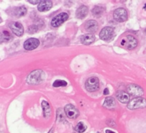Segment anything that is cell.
<instances>
[{
    "label": "cell",
    "instance_id": "6da1fadb",
    "mask_svg": "<svg viewBox=\"0 0 146 133\" xmlns=\"http://www.w3.org/2000/svg\"><path fill=\"white\" fill-rule=\"evenodd\" d=\"M46 78V74L41 70H36L32 71L27 78V82L29 84L36 85L41 84Z\"/></svg>",
    "mask_w": 146,
    "mask_h": 133
},
{
    "label": "cell",
    "instance_id": "7a4b0ae2",
    "mask_svg": "<svg viewBox=\"0 0 146 133\" xmlns=\"http://www.w3.org/2000/svg\"><path fill=\"white\" fill-rule=\"evenodd\" d=\"M129 110H136V109L144 108L146 107V100L143 97H135L130 100L127 105Z\"/></svg>",
    "mask_w": 146,
    "mask_h": 133
},
{
    "label": "cell",
    "instance_id": "3957f363",
    "mask_svg": "<svg viewBox=\"0 0 146 133\" xmlns=\"http://www.w3.org/2000/svg\"><path fill=\"white\" fill-rule=\"evenodd\" d=\"M85 87L87 91L96 92L99 89V80L96 77H91L86 80L85 83Z\"/></svg>",
    "mask_w": 146,
    "mask_h": 133
},
{
    "label": "cell",
    "instance_id": "277c9868",
    "mask_svg": "<svg viewBox=\"0 0 146 133\" xmlns=\"http://www.w3.org/2000/svg\"><path fill=\"white\" fill-rule=\"evenodd\" d=\"M121 44L128 49H133L138 45V41L133 36L128 35L121 40Z\"/></svg>",
    "mask_w": 146,
    "mask_h": 133
},
{
    "label": "cell",
    "instance_id": "5b68a950",
    "mask_svg": "<svg viewBox=\"0 0 146 133\" xmlns=\"http://www.w3.org/2000/svg\"><path fill=\"white\" fill-rule=\"evenodd\" d=\"M115 35L114 29L111 27H106L101 31L99 34L100 38L104 41H111Z\"/></svg>",
    "mask_w": 146,
    "mask_h": 133
},
{
    "label": "cell",
    "instance_id": "8992f818",
    "mask_svg": "<svg viewBox=\"0 0 146 133\" xmlns=\"http://www.w3.org/2000/svg\"><path fill=\"white\" fill-rule=\"evenodd\" d=\"M126 90L128 94L131 96H133V97H140L143 94V90L140 86L135 84H128L127 86Z\"/></svg>",
    "mask_w": 146,
    "mask_h": 133
},
{
    "label": "cell",
    "instance_id": "52a82bcc",
    "mask_svg": "<svg viewBox=\"0 0 146 133\" xmlns=\"http://www.w3.org/2000/svg\"><path fill=\"white\" fill-rule=\"evenodd\" d=\"M68 19V14L66 12H62L58 14L52 19L51 21V25L53 27H58L61 26L64 21Z\"/></svg>",
    "mask_w": 146,
    "mask_h": 133
},
{
    "label": "cell",
    "instance_id": "ba28073f",
    "mask_svg": "<svg viewBox=\"0 0 146 133\" xmlns=\"http://www.w3.org/2000/svg\"><path fill=\"white\" fill-rule=\"evenodd\" d=\"M113 17L118 22H123L128 19V12L123 8H118L113 11Z\"/></svg>",
    "mask_w": 146,
    "mask_h": 133
},
{
    "label": "cell",
    "instance_id": "9c48e42d",
    "mask_svg": "<svg viewBox=\"0 0 146 133\" xmlns=\"http://www.w3.org/2000/svg\"><path fill=\"white\" fill-rule=\"evenodd\" d=\"M7 12L11 16L15 17H21L25 15L27 12V9L25 7L22 6V7H13V8L9 9L7 10Z\"/></svg>",
    "mask_w": 146,
    "mask_h": 133
},
{
    "label": "cell",
    "instance_id": "30bf717a",
    "mask_svg": "<svg viewBox=\"0 0 146 133\" xmlns=\"http://www.w3.org/2000/svg\"><path fill=\"white\" fill-rule=\"evenodd\" d=\"M64 111L67 117L70 119H76L79 115L78 110L73 104H66L64 107Z\"/></svg>",
    "mask_w": 146,
    "mask_h": 133
},
{
    "label": "cell",
    "instance_id": "8fae6325",
    "mask_svg": "<svg viewBox=\"0 0 146 133\" xmlns=\"http://www.w3.org/2000/svg\"><path fill=\"white\" fill-rule=\"evenodd\" d=\"M9 28L15 35L21 37L24 34V27L21 23L18 21H11L9 23Z\"/></svg>",
    "mask_w": 146,
    "mask_h": 133
},
{
    "label": "cell",
    "instance_id": "7c38bea8",
    "mask_svg": "<svg viewBox=\"0 0 146 133\" xmlns=\"http://www.w3.org/2000/svg\"><path fill=\"white\" fill-rule=\"evenodd\" d=\"M39 40L36 38H30L26 40L24 43V48L27 50H34L38 47Z\"/></svg>",
    "mask_w": 146,
    "mask_h": 133
},
{
    "label": "cell",
    "instance_id": "4fadbf2b",
    "mask_svg": "<svg viewBox=\"0 0 146 133\" xmlns=\"http://www.w3.org/2000/svg\"><path fill=\"white\" fill-rule=\"evenodd\" d=\"M98 22L95 20H88L86 22L85 24V29L87 31L90 33V34H92V33L96 32V31L98 30Z\"/></svg>",
    "mask_w": 146,
    "mask_h": 133
},
{
    "label": "cell",
    "instance_id": "5bb4252c",
    "mask_svg": "<svg viewBox=\"0 0 146 133\" xmlns=\"http://www.w3.org/2000/svg\"><path fill=\"white\" fill-rule=\"evenodd\" d=\"M51 7H52V1L49 0H43L38 4V10L41 12H44L51 9Z\"/></svg>",
    "mask_w": 146,
    "mask_h": 133
},
{
    "label": "cell",
    "instance_id": "9a60e30c",
    "mask_svg": "<svg viewBox=\"0 0 146 133\" xmlns=\"http://www.w3.org/2000/svg\"><path fill=\"white\" fill-rule=\"evenodd\" d=\"M88 12V9L86 6L85 5H81V7H78L76 11V16L78 19H83L85 18L87 16Z\"/></svg>",
    "mask_w": 146,
    "mask_h": 133
},
{
    "label": "cell",
    "instance_id": "2e32d148",
    "mask_svg": "<svg viewBox=\"0 0 146 133\" xmlns=\"http://www.w3.org/2000/svg\"><path fill=\"white\" fill-rule=\"evenodd\" d=\"M95 39V35L93 34H90V33L84 34V35L81 36V41L82 42V44H86V45L92 44L93 42H94Z\"/></svg>",
    "mask_w": 146,
    "mask_h": 133
},
{
    "label": "cell",
    "instance_id": "e0dca14e",
    "mask_svg": "<svg viewBox=\"0 0 146 133\" xmlns=\"http://www.w3.org/2000/svg\"><path fill=\"white\" fill-rule=\"evenodd\" d=\"M116 97L122 103H128L130 102V95L128 93L124 91H119L117 92Z\"/></svg>",
    "mask_w": 146,
    "mask_h": 133
},
{
    "label": "cell",
    "instance_id": "ac0fdd59",
    "mask_svg": "<svg viewBox=\"0 0 146 133\" xmlns=\"http://www.w3.org/2000/svg\"><path fill=\"white\" fill-rule=\"evenodd\" d=\"M104 107L107 109H112L115 106V101L112 97H108L105 99L104 104Z\"/></svg>",
    "mask_w": 146,
    "mask_h": 133
},
{
    "label": "cell",
    "instance_id": "d6986e66",
    "mask_svg": "<svg viewBox=\"0 0 146 133\" xmlns=\"http://www.w3.org/2000/svg\"><path fill=\"white\" fill-rule=\"evenodd\" d=\"M12 39V36L9 31L4 30L2 32H0V43L8 42Z\"/></svg>",
    "mask_w": 146,
    "mask_h": 133
},
{
    "label": "cell",
    "instance_id": "ffe728a7",
    "mask_svg": "<svg viewBox=\"0 0 146 133\" xmlns=\"http://www.w3.org/2000/svg\"><path fill=\"white\" fill-rule=\"evenodd\" d=\"M41 105H42L44 117H48L51 114V107H50L49 104L48 103V102L44 100L41 102Z\"/></svg>",
    "mask_w": 146,
    "mask_h": 133
},
{
    "label": "cell",
    "instance_id": "44dd1931",
    "mask_svg": "<svg viewBox=\"0 0 146 133\" xmlns=\"http://www.w3.org/2000/svg\"><path fill=\"white\" fill-rule=\"evenodd\" d=\"M105 11V8L101 6H96L92 9V14L94 17H100L103 15Z\"/></svg>",
    "mask_w": 146,
    "mask_h": 133
},
{
    "label": "cell",
    "instance_id": "7402d4cb",
    "mask_svg": "<svg viewBox=\"0 0 146 133\" xmlns=\"http://www.w3.org/2000/svg\"><path fill=\"white\" fill-rule=\"evenodd\" d=\"M75 130H76V132H85L86 130V126L82 122H78V124H77V125L76 126Z\"/></svg>",
    "mask_w": 146,
    "mask_h": 133
},
{
    "label": "cell",
    "instance_id": "603a6c76",
    "mask_svg": "<svg viewBox=\"0 0 146 133\" xmlns=\"http://www.w3.org/2000/svg\"><path fill=\"white\" fill-rule=\"evenodd\" d=\"M67 85V82L64 80H57L53 84V86L54 87H65Z\"/></svg>",
    "mask_w": 146,
    "mask_h": 133
},
{
    "label": "cell",
    "instance_id": "cb8c5ba5",
    "mask_svg": "<svg viewBox=\"0 0 146 133\" xmlns=\"http://www.w3.org/2000/svg\"><path fill=\"white\" fill-rule=\"evenodd\" d=\"M29 2H30L31 4H38V3H40L41 2V1H39V0H36V1H32V0H29Z\"/></svg>",
    "mask_w": 146,
    "mask_h": 133
},
{
    "label": "cell",
    "instance_id": "d4e9b609",
    "mask_svg": "<svg viewBox=\"0 0 146 133\" xmlns=\"http://www.w3.org/2000/svg\"><path fill=\"white\" fill-rule=\"evenodd\" d=\"M109 94V90H108V88H105V90H104V94H105V95H107V94Z\"/></svg>",
    "mask_w": 146,
    "mask_h": 133
},
{
    "label": "cell",
    "instance_id": "484cf974",
    "mask_svg": "<svg viewBox=\"0 0 146 133\" xmlns=\"http://www.w3.org/2000/svg\"><path fill=\"white\" fill-rule=\"evenodd\" d=\"M106 133H115V132H114L113 131H111V130H106Z\"/></svg>",
    "mask_w": 146,
    "mask_h": 133
},
{
    "label": "cell",
    "instance_id": "4316f807",
    "mask_svg": "<svg viewBox=\"0 0 146 133\" xmlns=\"http://www.w3.org/2000/svg\"><path fill=\"white\" fill-rule=\"evenodd\" d=\"M52 132H53V129H52V130H51H51H50V131L48 132V133H52Z\"/></svg>",
    "mask_w": 146,
    "mask_h": 133
},
{
    "label": "cell",
    "instance_id": "83f0119b",
    "mask_svg": "<svg viewBox=\"0 0 146 133\" xmlns=\"http://www.w3.org/2000/svg\"><path fill=\"white\" fill-rule=\"evenodd\" d=\"M1 21H2V19H1V17H0V23H1Z\"/></svg>",
    "mask_w": 146,
    "mask_h": 133
},
{
    "label": "cell",
    "instance_id": "f1b7e54d",
    "mask_svg": "<svg viewBox=\"0 0 146 133\" xmlns=\"http://www.w3.org/2000/svg\"><path fill=\"white\" fill-rule=\"evenodd\" d=\"M145 34H146V29H145Z\"/></svg>",
    "mask_w": 146,
    "mask_h": 133
},
{
    "label": "cell",
    "instance_id": "f546056e",
    "mask_svg": "<svg viewBox=\"0 0 146 133\" xmlns=\"http://www.w3.org/2000/svg\"><path fill=\"white\" fill-rule=\"evenodd\" d=\"M98 133H100V132H98Z\"/></svg>",
    "mask_w": 146,
    "mask_h": 133
}]
</instances>
